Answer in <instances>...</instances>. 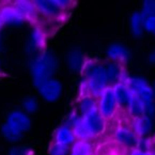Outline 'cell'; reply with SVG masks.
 <instances>
[{"instance_id": "obj_22", "label": "cell", "mask_w": 155, "mask_h": 155, "mask_svg": "<svg viewBox=\"0 0 155 155\" xmlns=\"http://www.w3.org/2000/svg\"><path fill=\"white\" fill-rule=\"evenodd\" d=\"M1 133H2L3 137H5V139L11 142L18 141L21 137H23V133L19 132L18 130H16L15 127H13V126H11L8 123H5L2 125V127H1Z\"/></svg>"}, {"instance_id": "obj_24", "label": "cell", "mask_w": 155, "mask_h": 155, "mask_svg": "<svg viewBox=\"0 0 155 155\" xmlns=\"http://www.w3.org/2000/svg\"><path fill=\"white\" fill-rule=\"evenodd\" d=\"M140 13L147 17V16L155 15V0H146L142 3V10Z\"/></svg>"}, {"instance_id": "obj_17", "label": "cell", "mask_w": 155, "mask_h": 155, "mask_svg": "<svg viewBox=\"0 0 155 155\" xmlns=\"http://www.w3.org/2000/svg\"><path fill=\"white\" fill-rule=\"evenodd\" d=\"M76 141V138L72 132L71 127L68 125H62L57 130L55 135V143L60 146L68 147L73 146Z\"/></svg>"}, {"instance_id": "obj_33", "label": "cell", "mask_w": 155, "mask_h": 155, "mask_svg": "<svg viewBox=\"0 0 155 155\" xmlns=\"http://www.w3.org/2000/svg\"><path fill=\"white\" fill-rule=\"evenodd\" d=\"M153 90H154V98H155V82H154V84H153Z\"/></svg>"}, {"instance_id": "obj_25", "label": "cell", "mask_w": 155, "mask_h": 155, "mask_svg": "<svg viewBox=\"0 0 155 155\" xmlns=\"http://www.w3.org/2000/svg\"><path fill=\"white\" fill-rule=\"evenodd\" d=\"M143 29L147 32H149V33L155 35V15L147 16L146 18H144Z\"/></svg>"}, {"instance_id": "obj_3", "label": "cell", "mask_w": 155, "mask_h": 155, "mask_svg": "<svg viewBox=\"0 0 155 155\" xmlns=\"http://www.w3.org/2000/svg\"><path fill=\"white\" fill-rule=\"evenodd\" d=\"M124 84L128 87L133 95L139 97L143 103H151L154 101V90L147 80L128 76Z\"/></svg>"}, {"instance_id": "obj_1", "label": "cell", "mask_w": 155, "mask_h": 155, "mask_svg": "<svg viewBox=\"0 0 155 155\" xmlns=\"http://www.w3.org/2000/svg\"><path fill=\"white\" fill-rule=\"evenodd\" d=\"M84 84L87 91L86 95H91L94 98L100 97L103 91L108 87L105 66L95 62L88 63L84 66Z\"/></svg>"}, {"instance_id": "obj_28", "label": "cell", "mask_w": 155, "mask_h": 155, "mask_svg": "<svg viewBox=\"0 0 155 155\" xmlns=\"http://www.w3.org/2000/svg\"><path fill=\"white\" fill-rule=\"evenodd\" d=\"M70 57L71 58H74L73 60H70V64H71V66L73 68H78L79 66H81L82 64V56L80 53H76V51H74L73 54H71L70 55Z\"/></svg>"}, {"instance_id": "obj_26", "label": "cell", "mask_w": 155, "mask_h": 155, "mask_svg": "<svg viewBox=\"0 0 155 155\" xmlns=\"http://www.w3.org/2000/svg\"><path fill=\"white\" fill-rule=\"evenodd\" d=\"M50 155H70V148L54 143L50 149Z\"/></svg>"}, {"instance_id": "obj_16", "label": "cell", "mask_w": 155, "mask_h": 155, "mask_svg": "<svg viewBox=\"0 0 155 155\" xmlns=\"http://www.w3.org/2000/svg\"><path fill=\"white\" fill-rule=\"evenodd\" d=\"M107 56L112 60V62H118L121 64L130 59V53L125 46L121 44H114L107 49Z\"/></svg>"}, {"instance_id": "obj_15", "label": "cell", "mask_w": 155, "mask_h": 155, "mask_svg": "<svg viewBox=\"0 0 155 155\" xmlns=\"http://www.w3.org/2000/svg\"><path fill=\"white\" fill-rule=\"evenodd\" d=\"M133 132L139 137L143 138L144 136L149 134L153 128V119L149 118L147 116H141L138 118H135L133 120Z\"/></svg>"}, {"instance_id": "obj_4", "label": "cell", "mask_w": 155, "mask_h": 155, "mask_svg": "<svg viewBox=\"0 0 155 155\" xmlns=\"http://www.w3.org/2000/svg\"><path fill=\"white\" fill-rule=\"evenodd\" d=\"M117 102L114 98V90L112 87L108 86L97 101V110L104 119H109L114 116V111L117 109Z\"/></svg>"}, {"instance_id": "obj_13", "label": "cell", "mask_w": 155, "mask_h": 155, "mask_svg": "<svg viewBox=\"0 0 155 155\" xmlns=\"http://www.w3.org/2000/svg\"><path fill=\"white\" fill-rule=\"evenodd\" d=\"M38 12L42 13L47 17H59L62 11L55 0H37L34 1Z\"/></svg>"}, {"instance_id": "obj_6", "label": "cell", "mask_w": 155, "mask_h": 155, "mask_svg": "<svg viewBox=\"0 0 155 155\" xmlns=\"http://www.w3.org/2000/svg\"><path fill=\"white\" fill-rule=\"evenodd\" d=\"M39 93L42 95V97L47 102H55L60 97L62 92V84L60 81L56 79H50L46 80V81L42 82L38 87Z\"/></svg>"}, {"instance_id": "obj_5", "label": "cell", "mask_w": 155, "mask_h": 155, "mask_svg": "<svg viewBox=\"0 0 155 155\" xmlns=\"http://www.w3.org/2000/svg\"><path fill=\"white\" fill-rule=\"evenodd\" d=\"M68 126L71 127L76 139L80 140V141H88L89 139H91L92 137H94L89 130L88 126L86 125V123H84L81 114H71L70 118H68Z\"/></svg>"}, {"instance_id": "obj_31", "label": "cell", "mask_w": 155, "mask_h": 155, "mask_svg": "<svg viewBox=\"0 0 155 155\" xmlns=\"http://www.w3.org/2000/svg\"><path fill=\"white\" fill-rule=\"evenodd\" d=\"M149 61H150L151 63H155V50L153 53L150 54V56H149Z\"/></svg>"}, {"instance_id": "obj_11", "label": "cell", "mask_w": 155, "mask_h": 155, "mask_svg": "<svg viewBox=\"0 0 155 155\" xmlns=\"http://www.w3.org/2000/svg\"><path fill=\"white\" fill-rule=\"evenodd\" d=\"M7 123L13 126V127H15L16 130H18L19 132L24 133L27 132L30 128L31 120L28 117V114H26L25 112L21 111V110H14L8 117Z\"/></svg>"}, {"instance_id": "obj_32", "label": "cell", "mask_w": 155, "mask_h": 155, "mask_svg": "<svg viewBox=\"0 0 155 155\" xmlns=\"http://www.w3.org/2000/svg\"><path fill=\"white\" fill-rule=\"evenodd\" d=\"M2 26H3V23H2V19H1V16H0V29H1Z\"/></svg>"}, {"instance_id": "obj_14", "label": "cell", "mask_w": 155, "mask_h": 155, "mask_svg": "<svg viewBox=\"0 0 155 155\" xmlns=\"http://www.w3.org/2000/svg\"><path fill=\"white\" fill-rule=\"evenodd\" d=\"M112 90H114L117 106L120 108H127L128 103L132 97V92L130 91L127 86L124 82H119L112 86Z\"/></svg>"}, {"instance_id": "obj_27", "label": "cell", "mask_w": 155, "mask_h": 155, "mask_svg": "<svg viewBox=\"0 0 155 155\" xmlns=\"http://www.w3.org/2000/svg\"><path fill=\"white\" fill-rule=\"evenodd\" d=\"M23 105L27 112H34L38 109V102L33 97H27L24 101Z\"/></svg>"}, {"instance_id": "obj_19", "label": "cell", "mask_w": 155, "mask_h": 155, "mask_svg": "<svg viewBox=\"0 0 155 155\" xmlns=\"http://www.w3.org/2000/svg\"><path fill=\"white\" fill-rule=\"evenodd\" d=\"M126 109L128 110L130 114L133 117V118H138V117L143 116L144 112V103L140 100L139 97L133 95L130 100V103H128V106Z\"/></svg>"}, {"instance_id": "obj_7", "label": "cell", "mask_w": 155, "mask_h": 155, "mask_svg": "<svg viewBox=\"0 0 155 155\" xmlns=\"http://www.w3.org/2000/svg\"><path fill=\"white\" fill-rule=\"evenodd\" d=\"M81 117L84 119L86 125L88 126V128H89V130L93 136L102 134L105 130V119L103 118L102 114L98 112L97 109L93 110V111L89 112V114H84Z\"/></svg>"}, {"instance_id": "obj_30", "label": "cell", "mask_w": 155, "mask_h": 155, "mask_svg": "<svg viewBox=\"0 0 155 155\" xmlns=\"http://www.w3.org/2000/svg\"><path fill=\"white\" fill-rule=\"evenodd\" d=\"M9 155H25L23 150H21L19 148H14L13 150L10 152Z\"/></svg>"}, {"instance_id": "obj_2", "label": "cell", "mask_w": 155, "mask_h": 155, "mask_svg": "<svg viewBox=\"0 0 155 155\" xmlns=\"http://www.w3.org/2000/svg\"><path fill=\"white\" fill-rule=\"evenodd\" d=\"M57 58L53 53L44 51L32 62L31 71L34 84L39 87L42 82L50 79L57 70Z\"/></svg>"}, {"instance_id": "obj_29", "label": "cell", "mask_w": 155, "mask_h": 155, "mask_svg": "<svg viewBox=\"0 0 155 155\" xmlns=\"http://www.w3.org/2000/svg\"><path fill=\"white\" fill-rule=\"evenodd\" d=\"M130 155H155V153L151 152V151H140L137 149H133Z\"/></svg>"}, {"instance_id": "obj_9", "label": "cell", "mask_w": 155, "mask_h": 155, "mask_svg": "<svg viewBox=\"0 0 155 155\" xmlns=\"http://www.w3.org/2000/svg\"><path fill=\"white\" fill-rule=\"evenodd\" d=\"M114 139L123 146L136 149L138 141H139V137L133 132V130L121 126L117 128L114 132Z\"/></svg>"}, {"instance_id": "obj_20", "label": "cell", "mask_w": 155, "mask_h": 155, "mask_svg": "<svg viewBox=\"0 0 155 155\" xmlns=\"http://www.w3.org/2000/svg\"><path fill=\"white\" fill-rule=\"evenodd\" d=\"M97 109V101L91 95H84L79 103V110L81 116Z\"/></svg>"}, {"instance_id": "obj_10", "label": "cell", "mask_w": 155, "mask_h": 155, "mask_svg": "<svg viewBox=\"0 0 155 155\" xmlns=\"http://www.w3.org/2000/svg\"><path fill=\"white\" fill-rule=\"evenodd\" d=\"M14 7L18 10L21 14L24 19L30 21V23H35L38 19V9L34 5V1L30 0H17L14 2Z\"/></svg>"}, {"instance_id": "obj_8", "label": "cell", "mask_w": 155, "mask_h": 155, "mask_svg": "<svg viewBox=\"0 0 155 155\" xmlns=\"http://www.w3.org/2000/svg\"><path fill=\"white\" fill-rule=\"evenodd\" d=\"M106 77H107L108 86L112 87L119 82H124L128 75H126L124 68L118 62H109L105 66Z\"/></svg>"}, {"instance_id": "obj_18", "label": "cell", "mask_w": 155, "mask_h": 155, "mask_svg": "<svg viewBox=\"0 0 155 155\" xmlns=\"http://www.w3.org/2000/svg\"><path fill=\"white\" fill-rule=\"evenodd\" d=\"M144 17L140 12H134L130 17V29L135 38H140L143 34Z\"/></svg>"}, {"instance_id": "obj_12", "label": "cell", "mask_w": 155, "mask_h": 155, "mask_svg": "<svg viewBox=\"0 0 155 155\" xmlns=\"http://www.w3.org/2000/svg\"><path fill=\"white\" fill-rule=\"evenodd\" d=\"M0 16L3 25H19L25 19L14 5H5L0 9Z\"/></svg>"}, {"instance_id": "obj_21", "label": "cell", "mask_w": 155, "mask_h": 155, "mask_svg": "<svg viewBox=\"0 0 155 155\" xmlns=\"http://www.w3.org/2000/svg\"><path fill=\"white\" fill-rule=\"evenodd\" d=\"M70 155H92V147L88 141L76 140L72 148H70Z\"/></svg>"}, {"instance_id": "obj_23", "label": "cell", "mask_w": 155, "mask_h": 155, "mask_svg": "<svg viewBox=\"0 0 155 155\" xmlns=\"http://www.w3.org/2000/svg\"><path fill=\"white\" fill-rule=\"evenodd\" d=\"M32 42L38 48H42L45 44V34L40 28L34 29L33 33H32Z\"/></svg>"}]
</instances>
